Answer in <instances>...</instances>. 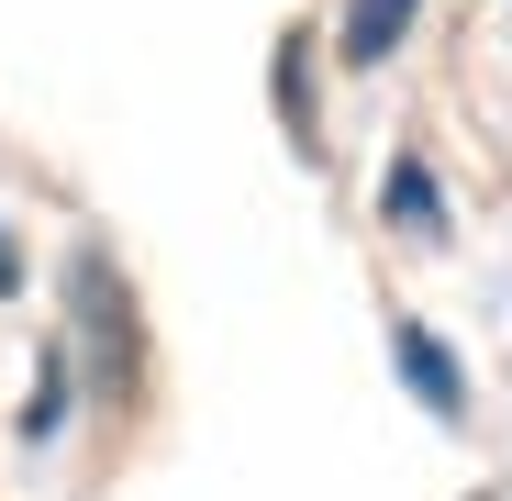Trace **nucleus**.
Masks as SVG:
<instances>
[{
  "label": "nucleus",
  "instance_id": "f257e3e1",
  "mask_svg": "<svg viewBox=\"0 0 512 501\" xmlns=\"http://www.w3.org/2000/svg\"><path fill=\"white\" fill-rule=\"evenodd\" d=\"M78 334H90V357H101V390L123 401L134 390V312H123L112 257H78Z\"/></svg>",
  "mask_w": 512,
  "mask_h": 501
},
{
  "label": "nucleus",
  "instance_id": "f03ea898",
  "mask_svg": "<svg viewBox=\"0 0 512 501\" xmlns=\"http://www.w3.org/2000/svg\"><path fill=\"white\" fill-rule=\"evenodd\" d=\"M390 357H401V379L423 390V412H435V424H457V412H468V379H457V357H446L423 323H401V334H390Z\"/></svg>",
  "mask_w": 512,
  "mask_h": 501
},
{
  "label": "nucleus",
  "instance_id": "7ed1b4c3",
  "mask_svg": "<svg viewBox=\"0 0 512 501\" xmlns=\"http://www.w3.org/2000/svg\"><path fill=\"white\" fill-rule=\"evenodd\" d=\"M379 212H390L401 234H446V212H435V167H423V156H390V179H379Z\"/></svg>",
  "mask_w": 512,
  "mask_h": 501
},
{
  "label": "nucleus",
  "instance_id": "20e7f679",
  "mask_svg": "<svg viewBox=\"0 0 512 501\" xmlns=\"http://www.w3.org/2000/svg\"><path fill=\"white\" fill-rule=\"evenodd\" d=\"M412 12H423V0H346V56H357V67H379V56L412 34Z\"/></svg>",
  "mask_w": 512,
  "mask_h": 501
},
{
  "label": "nucleus",
  "instance_id": "39448f33",
  "mask_svg": "<svg viewBox=\"0 0 512 501\" xmlns=\"http://www.w3.org/2000/svg\"><path fill=\"white\" fill-rule=\"evenodd\" d=\"M67 390H78V368H67V346H45V368H34V401H23V446H45V435L67 424Z\"/></svg>",
  "mask_w": 512,
  "mask_h": 501
},
{
  "label": "nucleus",
  "instance_id": "423d86ee",
  "mask_svg": "<svg viewBox=\"0 0 512 501\" xmlns=\"http://www.w3.org/2000/svg\"><path fill=\"white\" fill-rule=\"evenodd\" d=\"M0 290H23V257H12V234H0Z\"/></svg>",
  "mask_w": 512,
  "mask_h": 501
}]
</instances>
